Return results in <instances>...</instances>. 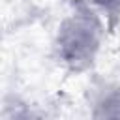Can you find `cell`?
I'll return each instance as SVG.
<instances>
[{"label": "cell", "mask_w": 120, "mask_h": 120, "mask_svg": "<svg viewBox=\"0 0 120 120\" xmlns=\"http://www.w3.org/2000/svg\"><path fill=\"white\" fill-rule=\"evenodd\" d=\"M98 36H99V26L94 17L86 13L73 15L64 22L60 30L58 45L62 56L73 64L88 60L98 47Z\"/></svg>", "instance_id": "6da1fadb"}, {"label": "cell", "mask_w": 120, "mask_h": 120, "mask_svg": "<svg viewBox=\"0 0 120 120\" xmlns=\"http://www.w3.org/2000/svg\"><path fill=\"white\" fill-rule=\"evenodd\" d=\"M96 2H99V4H103V6H114V4L120 2V0H96Z\"/></svg>", "instance_id": "7a4b0ae2"}]
</instances>
